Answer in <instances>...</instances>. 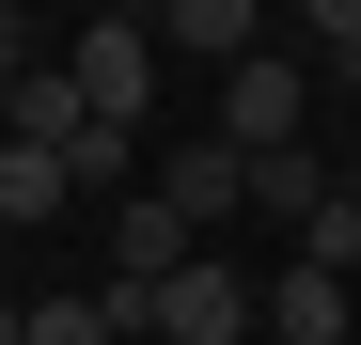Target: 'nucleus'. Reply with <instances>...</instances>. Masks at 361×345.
Segmentation results:
<instances>
[{"label": "nucleus", "instance_id": "nucleus-1", "mask_svg": "<svg viewBox=\"0 0 361 345\" xmlns=\"http://www.w3.org/2000/svg\"><path fill=\"white\" fill-rule=\"evenodd\" d=\"M298 126H314V63H298V47H252V63H220V142L283 157Z\"/></svg>", "mask_w": 361, "mask_h": 345}, {"label": "nucleus", "instance_id": "nucleus-2", "mask_svg": "<svg viewBox=\"0 0 361 345\" xmlns=\"http://www.w3.org/2000/svg\"><path fill=\"white\" fill-rule=\"evenodd\" d=\"M157 63H173V47H157V16H94V32L63 47V79L110 110V126H157Z\"/></svg>", "mask_w": 361, "mask_h": 345}, {"label": "nucleus", "instance_id": "nucleus-3", "mask_svg": "<svg viewBox=\"0 0 361 345\" xmlns=\"http://www.w3.org/2000/svg\"><path fill=\"white\" fill-rule=\"evenodd\" d=\"M157 189L189 204V220H235V204H252V142H220V126H189V142L157 157Z\"/></svg>", "mask_w": 361, "mask_h": 345}, {"label": "nucleus", "instance_id": "nucleus-4", "mask_svg": "<svg viewBox=\"0 0 361 345\" xmlns=\"http://www.w3.org/2000/svg\"><path fill=\"white\" fill-rule=\"evenodd\" d=\"M173 267H189V204L126 189V204H110V282H173Z\"/></svg>", "mask_w": 361, "mask_h": 345}, {"label": "nucleus", "instance_id": "nucleus-5", "mask_svg": "<svg viewBox=\"0 0 361 345\" xmlns=\"http://www.w3.org/2000/svg\"><path fill=\"white\" fill-rule=\"evenodd\" d=\"M157 47H173V63H252V47H267V0H157Z\"/></svg>", "mask_w": 361, "mask_h": 345}, {"label": "nucleus", "instance_id": "nucleus-6", "mask_svg": "<svg viewBox=\"0 0 361 345\" xmlns=\"http://www.w3.org/2000/svg\"><path fill=\"white\" fill-rule=\"evenodd\" d=\"M267 330H283V345H345V330H361V314H345V267H314V251H298V267L267 282Z\"/></svg>", "mask_w": 361, "mask_h": 345}, {"label": "nucleus", "instance_id": "nucleus-7", "mask_svg": "<svg viewBox=\"0 0 361 345\" xmlns=\"http://www.w3.org/2000/svg\"><path fill=\"white\" fill-rule=\"evenodd\" d=\"M252 204H267V220H298V236H314V220L345 204V172H314V142H283V157H252Z\"/></svg>", "mask_w": 361, "mask_h": 345}, {"label": "nucleus", "instance_id": "nucleus-8", "mask_svg": "<svg viewBox=\"0 0 361 345\" xmlns=\"http://www.w3.org/2000/svg\"><path fill=\"white\" fill-rule=\"evenodd\" d=\"M63 189H79V172L47 157V142H0V220H16V236H32V220H63Z\"/></svg>", "mask_w": 361, "mask_h": 345}, {"label": "nucleus", "instance_id": "nucleus-9", "mask_svg": "<svg viewBox=\"0 0 361 345\" xmlns=\"http://www.w3.org/2000/svg\"><path fill=\"white\" fill-rule=\"evenodd\" d=\"M79 126H94V94H79L63 63H32V79H16V142H47V157H63Z\"/></svg>", "mask_w": 361, "mask_h": 345}, {"label": "nucleus", "instance_id": "nucleus-10", "mask_svg": "<svg viewBox=\"0 0 361 345\" xmlns=\"http://www.w3.org/2000/svg\"><path fill=\"white\" fill-rule=\"evenodd\" d=\"M63 172H79V189H110V204H126V172H142V126H110V110H94V126L63 142Z\"/></svg>", "mask_w": 361, "mask_h": 345}, {"label": "nucleus", "instance_id": "nucleus-11", "mask_svg": "<svg viewBox=\"0 0 361 345\" xmlns=\"http://www.w3.org/2000/svg\"><path fill=\"white\" fill-rule=\"evenodd\" d=\"M32 345H126V330H110V299H63V282H47V299H32Z\"/></svg>", "mask_w": 361, "mask_h": 345}, {"label": "nucleus", "instance_id": "nucleus-12", "mask_svg": "<svg viewBox=\"0 0 361 345\" xmlns=\"http://www.w3.org/2000/svg\"><path fill=\"white\" fill-rule=\"evenodd\" d=\"M298 47H314V63H330V47H361V0H298Z\"/></svg>", "mask_w": 361, "mask_h": 345}, {"label": "nucleus", "instance_id": "nucleus-13", "mask_svg": "<svg viewBox=\"0 0 361 345\" xmlns=\"http://www.w3.org/2000/svg\"><path fill=\"white\" fill-rule=\"evenodd\" d=\"M0 63H16V79L47 63V47H32V0H0Z\"/></svg>", "mask_w": 361, "mask_h": 345}, {"label": "nucleus", "instance_id": "nucleus-14", "mask_svg": "<svg viewBox=\"0 0 361 345\" xmlns=\"http://www.w3.org/2000/svg\"><path fill=\"white\" fill-rule=\"evenodd\" d=\"M0 142H16V63H0Z\"/></svg>", "mask_w": 361, "mask_h": 345}, {"label": "nucleus", "instance_id": "nucleus-15", "mask_svg": "<svg viewBox=\"0 0 361 345\" xmlns=\"http://www.w3.org/2000/svg\"><path fill=\"white\" fill-rule=\"evenodd\" d=\"M330 79H345V94H361V47H330Z\"/></svg>", "mask_w": 361, "mask_h": 345}, {"label": "nucleus", "instance_id": "nucleus-16", "mask_svg": "<svg viewBox=\"0 0 361 345\" xmlns=\"http://www.w3.org/2000/svg\"><path fill=\"white\" fill-rule=\"evenodd\" d=\"M345 204H361V157H345Z\"/></svg>", "mask_w": 361, "mask_h": 345}, {"label": "nucleus", "instance_id": "nucleus-17", "mask_svg": "<svg viewBox=\"0 0 361 345\" xmlns=\"http://www.w3.org/2000/svg\"><path fill=\"white\" fill-rule=\"evenodd\" d=\"M0 236H16V220H0Z\"/></svg>", "mask_w": 361, "mask_h": 345}]
</instances>
